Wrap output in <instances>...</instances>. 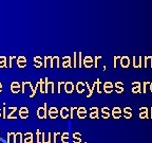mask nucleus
Instances as JSON below:
<instances>
[{
  "label": "nucleus",
  "instance_id": "22",
  "mask_svg": "<svg viewBox=\"0 0 152 143\" xmlns=\"http://www.w3.org/2000/svg\"><path fill=\"white\" fill-rule=\"evenodd\" d=\"M69 110H70V108H68V107H66V106L61 107V109L59 110V114H60V117L63 118V119H68Z\"/></svg>",
  "mask_w": 152,
  "mask_h": 143
},
{
  "label": "nucleus",
  "instance_id": "35",
  "mask_svg": "<svg viewBox=\"0 0 152 143\" xmlns=\"http://www.w3.org/2000/svg\"><path fill=\"white\" fill-rule=\"evenodd\" d=\"M82 66V54L81 52L77 53V67Z\"/></svg>",
  "mask_w": 152,
  "mask_h": 143
},
{
  "label": "nucleus",
  "instance_id": "7",
  "mask_svg": "<svg viewBox=\"0 0 152 143\" xmlns=\"http://www.w3.org/2000/svg\"><path fill=\"white\" fill-rule=\"evenodd\" d=\"M63 89H65V91H66L67 93H72L74 91V89H75V85H74L73 82H71V81H68V82H66L65 84H63Z\"/></svg>",
  "mask_w": 152,
  "mask_h": 143
},
{
  "label": "nucleus",
  "instance_id": "45",
  "mask_svg": "<svg viewBox=\"0 0 152 143\" xmlns=\"http://www.w3.org/2000/svg\"><path fill=\"white\" fill-rule=\"evenodd\" d=\"M149 90L151 91V93H152V82L149 83Z\"/></svg>",
  "mask_w": 152,
  "mask_h": 143
},
{
  "label": "nucleus",
  "instance_id": "8",
  "mask_svg": "<svg viewBox=\"0 0 152 143\" xmlns=\"http://www.w3.org/2000/svg\"><path fill=\"white\" fill-rule=\"evenodd\" d=\"M16 63H17V66L19 68L22 69L24 67H26V65H28V59H26V56H18L17 59H16Z\"/></svg>",
  "mask_w": 152,
  "mask_h": 143
},
{
  "label": "nucleus",
  "instance_id": "31",
  "mask_svg": "<svg viewBox=\"0 0 152 143\" xmlns=\"http://www.w3.org/2000/svg\"><path fill=\"white\" fill-rule=\"evenodd\" d=\"M6 61H8V58L5 57V56H0V68H5V67H8Z\"/></svg>",
  "mask_w": 152,
  "mask_h": 143
},
{
  "label": "nucleus",
  "instance_id": "21",
  "mask_svg": "<svg viewBox=\"0 0 152 143\" xmlns=\"http://www.w3.org/2000/svg\"><path fill=\"white\" fill-rule=\"evenodd\" d=\"M23 142L24 143H33L34 142V138L32 132H26L23 135Z\"/></svg>",
  "mask_w": 152,
  "mask_h": 143
},
{
  "label": "nucleus",
  "instance_id": "25",
  "mask_svg": "<svg viewBox=\"0 0 152 143\" xmlns=\"http://www.w3.org/2000/svg\"><path fill=\"white\" fill-rule=\"evenodd\" d=\"M102 116L104 119H108V118L111 116L110 108H108V107H102Z\"/></svg>",
  "mask_w": 152,
  "mask_h": 143
},
{
  "label": "nucleus",
  "instance_id": "3",
  "mask_svg": "<svg viewBox=\"0 0 152 143\" xmlns=\"http://www.w3.org/2000/svg\"><path fill=\"white\" fill-rule=\"evenodd\" d=\"M123 114V109L119 107V106H115L113 107L112 110H111V117H113L114 119H119Z\"/></svg>",
  "mask_w": 152,
  "mask_h": 143
},
{
  "label": "nucleus",
  "instance_id": "16",
  "mask_svg": "<svg viewBox=\"0 0 152 143\" xmlns=\"http://www.w3.org/2000/svg\"><path fill=\"white\" fill-rule=\"evenodd\" d=\"M119 63H121V66L123 67V68H128V67L130 66V64H131V59H130V57H128V56H121Z\"/></svg>",
  "mask_w": 152,
  "mask_h": 143
},
{
  "label": "nucleus",
  "instance_id": "13",
  "mask_svg": "<svg viewBox=\"0 0 152 143\" xmlns=\"http://www.w3.org/2000/svg\"><path fill=\"white\" fill-rule=\"evenodd\" d=\"M139 118L141 119H148L149 118V108L144 106L142 108H139Z\"/></svg>",
  "mask_w": 152,
  "mask_h": 143
},
{
  "label": "nucleus",
  "instance_id": "9",
  "mask_svg": "<svg viewBox=\"0 0 152 143\" xmlns=\"http://www.w3.org/2000/svg\"><path fill=\"white\" fill-rule=\"evenodd\" d=\"M132 65L134 68H142L143 67V57L142 56H134L132 59Z\"/></svg>",
  "mask_w": 152,
  "mask_h": 143
},
{
  "label": "nucleus",
  "instance_id": "39",
  "mask_svg": "<svg viewBox=\"0 0 152 143\" xmlns=\"http://www.w3.org/2000/svg\"><path fill=\"white\" fill-rule=\"evenodd\" d=\"M100 58H102V56H95V57H94V67H97V65H98V61H99Z\"/></svg>",
  "mask_w": 152,
  "mask_h": 143
},
{
  "label": "nucleus",
  "instance_id": "44",
  "mask_svg": "<svg viewBox=\"0 0 152 143\" xmlns=\"http://www.w3.org/2000/svg\"><path fill=\"white\" fill-rule=\"evenodd\" d=\"M2 90H3V85H2V83L0 82V93L2 92Z\"/></svg>",
  "mask_w": 152,
  "mask_h": 143
},
{
  "label": "nucleus",
  "instance_id": "36",
  "mask_svg": "<svg viewBox=\"0 0 152 143\" xmlns=\"http://www.w3.org/2000/svg\"><path fill=\"white\" fill-rule=\"evenodd\" d=\"M149 83L150 82H148V81L144 82V84L142 85V92H144V93L147 92V88H148V86H149Z\"/></svg>",
  "mask_w": 152,
  "mask_h": 143
},
{
  "label": "nucleus",
  "instance_id": "28",
  "mask_svg": "<svg viewBox=\"0 0 152 143\" xmlns=\"http://www.w3.org/2000/svg\"><path fill=\"white\" fill-rule=\"evenodd\" d=\"M81 140H82V138H81L80 132H74V134H73V141H74V143H80Z\"/></svg>",
  "mask_w": 152,
  "mask_h": 143
},
{
  "label": "nucleus",
  "instance_id": "14",
  "mask_svg": "<svg viewBox=\"0 0 152 143\" xmlns=\"http://www.w3.org/2000/svg\"><path fill=\"white\" fill-rule=\"evenodd\" d=\"M132 92L133 93H141L142 92V83L136 81L132 83Z\"/></svg>",
  "mask_w": 152,
  "mask_h": 143
},
{
  "label": "nucleus",
  "instance_id": "11",
  "mask_svg": "<svg viewBox=\"0 0 152 143\" xmlns=\"http://www.w3.org/2000/svg\"><path fill=\"white\" fill-rule=\"evenodd\" d=\"M87 114H88V111H87V108L84 107V106L78 107L77 110H76V114H77V117H78L79 119H85L87 117Z\"/></svg>",
  "mask_w": 152,
  "mask_h": 143
},
{
  "label": "nucleus",
  "instance_id": "32",
  "mask_svg": "<svg viewBox=\"0 0 152 143\" xmlns=\"http://www.w3.org/2000/svg\"><path fill=\"white\" fill-rule=\"evenodd\" d=\"M95 88H96L97 92L98 93H102V81L99 79H97L95 81Z\"/></svg>",
  "mask_w": 152,
  "mask_h": 143
},
{
  "label": "nucleus",
  "instance_id": "34",
  "mask_svg": "<svg viewBox=\"0 0 152 143\" xmlns=\"http://www.w3.org/2000/svg\"><path fill=\"white\" fill-rule=\"evenodd\" d=\"M86 84V87L88 88V90H89V93L87 94V98H90V97H92V94H93V91H94V89L92 88V86H90L89 83H85Z\"/></svg>",
  "mask_w": 152,
  "mask_h": 143
},
{
  "label": "nucleus",
  "instance_id": "24",
  "mask_svg": "<svg viewBox=\"0 0 152 143\" xmlns=\"http://www.w3.org/2000/svg\"><path fill=\"white\" fill-rule=\"evenodd\" d=\"M36 141L37 143H45V134L41 132L39 129L36 132Z\"/></svg>",
  "mask_w": 152,
  "mask_h": 143
},
{
  "label": "nucleus",
  "instance_id": "37",
  "mask_svg": "<svg viewBox=\"0 0 152 143\" xmlns=\"http://www.w3.org/2000/svg\"><path fill=\"white\" fill-rule=\"evenodd\" d=\"M76 110V107H71L70 108V110H69V117L70 118H74V112H75Z\"/></svg>",
  "mask_w": 152,
  "mask_h": 143
},
{
  "label": "nucleus",
  "instance_id": "46",
  "mask_svg": "<svg viewBox=\"0 0 152 143\" xmlns=\"http://www.w3.org/2000/svg\"><path fill=\"white\" fill-rule=\"evenodd\" d=\"M149 118H151L152 119V107H151V109H150V117Z\"/></svg>",
  "mask_w": 152,
  "mask_h": 143
},
{
  "label": "nucleus",
  "instance_id": "15",
  "mask_svg": "<svg viewBox=\"0 0 152 143\" xmlns=\"http://www.w3.org/2000/svg\"><path fill=\"white\" fill-rule=\"evenodd\" d=\"M61 66L63 68H70L72 67V58L71 56H63V63H61Z\"/></svg>",
  "mask_w": 152,
  "mask_h": 143
},
{
  "label": "nucleus",
  "instance_id": "6",
  "mask_svg": "<svg viewBox=\"0 0 152 143\" xmlns=\"http://www.w3.org/2000/svg\"><path fill=\"white\" fill-rule=\"evenodd\" d=\"M10 90L12 91L13 93H18L21 91V85L19 82L17 81H14V82L11 83V86H10Z\"/></svg>",
  "mask_w": 152,
  "mask_h": 143
},
{
  "label": "nucleus",
  "instance_id": "40",
  "mask_svg": "<svg viewBox=\"0 0 152 143\" xmlns=\"http://www.w3.org/2000/svg\"><path fill=\"white\" fill-rule=\"evenodd\" d=\"M63 84H65V83H63V82H58V85H57V88H58V92H60V91H61V88H63Z\"/></svg>",
  "mask_w": 152,
  "mask_h": 143
},
{
  "label": "nucleus",
  "instance_id": "42",
  "mask_svg": "<svg viewBox=\"0 0 152 143\" xmlns=\"http://www.w3.org/2000/svg\"><path fill=\"white\" fill-rule=\"evenodd\" d=\"M117 59H118V56H114V61H113L114 67H117Z\"/></svg>",
  "mask_w": 152,
  "mask_h": 143
},
{
  "label": "nucleus",
  "instance_id": "47",
  "mask_svg": "<svg viewBox=\"0 0 152 143\" xmlns=\"http://www.w3.org/2000/svg\"><path fill=\"white\" fill-rule=\"evenodd\" d=\"M0 117H1V108H0Z\"/></svg>",
  "mask_w": 152,
  "mask_h": 143
},
{
  "label": "nucleus",
  "instance_id": "23",
  "mask_svg": "<svg viewBox=\"0 0 152 143\" xmlns=\"http://www.w3.org/2000/svg\"><path fill=\"white\" fill-rule=\"evenodd\" d=\"M43 67H54L53 65V57L52 56H45V61H43Z\"/></svg>",
  "mask_w": 152,
  "mask_h": 143
},
{
  "label": "nucleus",
  "instance_id": "2",
  "mask_svg": "<svg viewBox=\"0 0 152 143\" xmlns=\"http://www.w3.org/2000/svg\"><path fill=\"white\" fill-rule=\"evenodd\" d=\"M30 114V110L26 106H22L18 109V117H20L21 119H28Z\"/></svg>",
  "mask_w": 152,
  "mask_h": 143
},
{
  "label": "nucleus",
  "instance_id": "29",
  "mask_svg": "<svg viewBox=\"0 0 152 143\" xmlns=\"http://www.w3.org/2000/svg\"><path fill=\"white\" fill-rule=\"evenodd\" d=\"M69 140H70V135H69V132H63L61 134V137H60V141L63 143H69Z\"/></svg>",
  "mask_w": 152,
  "mask_h": 143
},
{
  "label": "nucleus",
  "instance_id": "4",
  "mask_svg": "<svg viewBox=\"0 0 152 143\" xmlns=\"http://www.w3.org/2000/svg\"><path fill=\"white\" fill-rule=\"evenodd\" d=\"M82 65L86 68H91L94 65V59H93L92 56H85V57H82Z\"/></svg>",
  "mask_w": 152,
  "mask_h": 143
},
{
  "label": "nucleus",
  "instance_id": "18",
  "mask_svg": "<svg viewBox=\"0 0 152 143\" xmlns=\"http://www.w3.org/2000/svg\"><path fill=\"white\" fill-rule=\"evenodd\" d=\"M123 114H124V117H125L126 119H131L132 114H133V111H132L131 107L127 106V107H125V108L123 109Z\"/></svg>",
  "mask_w": 152,
  "mask_h": 143
},
{
  "label": "nucleus",
  "instance_id": "33",
  "mask_svg": "<svg viewBox=\"0 0 152 143\" xmlns=\"http://www.w3.org/2000/svg\"><path fill=\"white\" fill-rule=\"evenodd\" d=\"M39 86H40V92L45 93V79H40L39 81Z\"/></svg>",
  "mask_w": 152,
  "mask_h": 143
},
{
  "label": "nucleus",
  "instance_id": "26",
  "mask_svg": "<svg viewBox=\"0 0 152 143\" xmlns=\"http://www.w3.org/2000/svg\"><path fill=\"white\" fill-rule=\"evenodd\" d=\"M144 68L151 67L152 68V56H145L144 57Z\"/></svg>",
  "mask_w": 152,
  "mask_h": 143
},
{
  "label": "nucleus",
  "instance_id": "17",
  "mask_svg": "<svg viewBox=\"0 0 152 143\" xmlns=\"http://www.w3.org/2000/svg\"><path fill=\"white\" fill-rule=\"evenodd\" d=\"M99 116V109L96 106H93L90 108V118L91 119H97Z\"/></svg>",
  "mask_w": 152,
  "mask_h": 143
},
{
  "label": "nucleus",
  "instance_id": "41",
  "mask_svg": "<svg viewBox=\"0 0 152 143\" xmlns=\"http://www.w3.org/2000/svg\"><path fill=\"white\" fill-rule=\"evenodd\" d=\"M15 58V56H10L9 57V67H12V64H13V59Z\"/></svg>",
  "mask_w": 152,
  "mask_h": 143
},
{
  "label": "nucleus",
  "instance_id": "5",
  "mask_svg": "<svg viewBox=\"0 0 152 143\" xmlns=\"http://www.w3.org/2000/svg\"><path fill=\"white\" fill-rule=\"evenodd\" d=\"M113 89H114V84L110 81H107L102 85V91H105L106 93H111Z\"/></svg>",
  "mask_w": 152,
  "mask_h": 143
},
{
  "label": "nucleus",
  "instance_id": "20",
  "mask_svg": "<svg viewBox=\"0 0 152 143\" xmlns=\"http://www.w3.org/2000/svg\"><path fill=\"white\" fill-rule=\"evenodd\" d=\"M85 87H86V84L84 82H77L75 85V89L78 93H82L85 92Z\"/></svg>",
  "mask_w": 152,
  "mask_h": 143
},
{
  "label": "nucleus",
  "instance_id": "27",
  "mask_svg": "<svg viewBox=\"0 0 152 143\" xmlns=\"http://www.w3.org/2000/svg\"><path fill=\"white\" fill-rule=\"evenodd\" d=\"M33 61H34V65L36 68H40V67H42V65H43V63H42V57H40V56H35Z\"/></svg>",
  "mask_w": 152,
  "mask_h": 143
},
{
  "label": "nucleus",
  "instance_id": "12",
  "mask_svg": "<svg viewBox=\"0 0 152 143\" xmlns=\"http://www.w3.org/2000/svg\"><path fill=\"white\" fill-rule=\"evenodd\" d=\"M8 119H16L17 118V107H9V112L6 114Z\"/></svg>",
  "mask_w": 152,
  "mask_h": 143
},
{
  "label": "nucleus",
  "instance_id": "19",
  "mask_svg": "<svg viewBox=\"0 0 152 143\" xmlns=\"http://www.w3.org/2000/svg\"><path fill=\"white\" fill-rule=\"evenodd\" d=\"M114 88H115L116 92L117 93H123L124 89H125V86H124V83L121 82V81H118V82H116L115 84H114Z\"/></svg>",
  "mask_w": 152,
  "mask_h": 143
},
{
  "label": "nucleus",
  "instance_id": "38",
  "mask_svg": "<svg viewBox=\"0 0 152 143\" xmlns=\"http://www.w3.org/2000/svg\"><path fill=\"white\" fill-rule=\"evenodd\" d=\"M73 55H74V59H73V63L72 64H73V67H75L76 68V67H77V53L74 52Z\"/></svg>",
  "mask_w": 152,
  "mask_h": 143
},
{
  "label": "nucleus",
  "instance_id": "1",
  "mask_svg": "<svg viewBox=\"0 0 152 143\" xmlns=\"http://www.w3.org/2000/svg\"><path fill=\"white\" fill-rule=\"evenodd\" d=\"M36 114L39 119H45L48 116V108H47V103H45L42 106L38 107L36 111Z\"/></svg>",
  "mask_w": 152,
  "mask_h": 143
},
{
  "label": "nucleus",
  "instance_id": "43",
  "mask_svg": "<svg viewBox=\"0 0 152 143\" xmlns=\"http://www.w3.org/2000/svg\"><path fill=\"white\" fill-rule=\"evenodd\" d=\"M59 135V132H54V139H53V142L56 143V141H57V136Z\"/></svg>",
  "mask_w": 152,
  "mask_h": 143
},
{
  "label": "nucleus",
  "instance_id": "10",
  "mask_svg": "<svg viewBox=\"0 0 152 143\" xmlns=\"http://www.w3.org/2000/svg\"><path fill=\"white\" fill-rule=\"evenodd\" d=\"M58 114H59V111H58V109L56 108L55 106L50 107L49 110H48V116L50 117L51 119H56L58 117Z\"/></svg>",
  "mask_w": 152,
  "mask_h": 143
},
{
  "label": "nucleus",
  "instance_id": "30",
  "mask_svg": "<svg viewBox=\"0 0 152 143\" xmlns=\"http://www.w3.org/2000/svg\"><path fill=\"white\" fill-rule=\"evenodd\" d=\"M14 143H22V134L21 132H17L14 135Z\"/></svg>",
  "mask_w": 152,
  "mask_h": 143
}]
</instances>
